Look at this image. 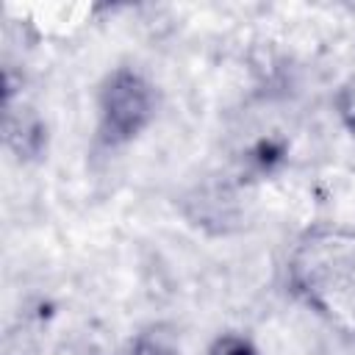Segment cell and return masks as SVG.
Here are the masks:
<instances>
[{
	"label": "cell",
	"instance_id": "obj_1",
	"mask_svg": "<svg viewBox=\"0 0 355 355\" xmlns=\"http://www.w3.org/2000/svg\"><path fill=\"white\" fill-rule=\"evenodd\" d=\"M155 114L153 83L133 67H116L105 75L97 94V133L108 147L133 141Z\"/></svg>",
	"mask_w": 355,
	"mask_h": 355
},
{
	"label": "cell",
	"instance_id": "obj_5",
	"mask_svg": "<svg viewBox=\"0 0 355 355\" xmlns=\"http://www.w3.org/2000/svg\"><path fill=\"white\" fill-rule=\"evenodd\" d=\"M122 355H178L169 344L158 341V338H150V336H139L136 341L128 344V349Z\"/></svg>",
	"mask_w": 355,
	"mask_h": 355
},
{
	"label": "cell",
	"instance_id": "obj_2",
	"mask_svg": "<svg viewBox=\"0 0 355 355\" xmlns=\"http://www.w3.org/2000/svg\"><path fill=\"white\" fill-rule=\"evenodd\" d=\"M6 141L19 158H33L44 150V125L33 111L6 108Z\"/></svg>",
	"mask_w": 355,
	"mask_h": 355
},
{
	"label": "cell",
	"instance_id": "obj_3",
	"mask_svg": "<svg viewBox=\"0 0 355 355\" xmlns=\"http://www.w3.org/2000/svg\"><path fill=\"white\" fill-rule=\"evenodd\" d=\"M336 114L341 119V125L355 136V72L336 89Z\"/></svg>",
	"mask_w": 355,
	"mask_h": 355
},
{
	"label": "cell",
	"instance_id": "obj_4",
	"mask_svg": "<svg viewBox=\"0 0 355 355\" xmlns=\"http://www.w3.org/2000/svg\"><path fill=\"white\" fill-rule=\"evenodd\" d=\"M208 355H258L255 344L247 336L239 333H222L219 338H214V344L208 347Z\"/></svg>",
	"mask_w": 355,
	"mask_h": 355
}]
</instances>
